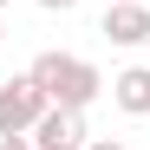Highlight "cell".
<instances>
[{
    "label": "cell",
    "mask_w": 150,
    "mask_h": 150,
    "mask_svg": "<svg viewBox=\"0 0 150 150\" xmlns=\"http://www.w3.org/2000/svg\"><path fill=\"white\" fill-rule=\"evenodd\" d=\"M111 105H117L124 117H150V65L111 72Z\"/></svg>",
    "instance_id": "277c9868"
},
{
    "label": "cell",
    "mask_w": 150,
    "mask_h": 150,
    "mask_svg": "<svg viewBox=\"0 0 150 150\" xmlns=\"http://www.w3.org/2000/svg\"><path fill=\"white\" fill-rule=\"evenodd\" d=\"M39 150H85V144H39Z\"/></svg>",
    "instance_id": "9c48e42d"
},
{
    "label": "cell",
    "mask_w": 150,
    "mask_h": 150,
    "mask_svg": "<svg viewBox=\"0 0 150 150\" xmlns=\"http://www.w3.org/2000/svg\"><path fill=\"white\" fill-rule=\"evenodd\" d=\"M33 144H91L85 111H72V105H46V117L33 124Z\"/></svg>",
    "instance_id": "5b68a950"
},
{
    "label": "cell",
    "mask_w": 150,
    "mask_h": 150,
    "mask_svg": "<svg viewBox=\"0 0 150 150\" xmlns=\"http://www.w3.org/2000/svg\"><path fill=\"white\" fill-rule=\"evenodd\" d=\"M0 150H39L33 137H0Z\"/></svg>",
    "instance_id": "8992f818"
},
{
    "label": "cell",
    "mask_w": 150,
    "mask_h": 150,
    "mask_svg": "<svg viewBox=\"0 0 150 150\" xmlns=\"http://www.w3.org/2000/svg\"><path fill=\"white\" fill-rule=\"evenodd\" d=\"M85 150H124V144H117V137H91Z\"/></svg>",
    "instance_id": "ba28073f"
},
{
    "label": "cell",
    "mask_w": 150,
    "mask_h": 150,
    "mask_svg": "<svg viewBox=\"0 0 150 150\" xmlns=\"http://www.w3.org/2000/svg\"><path fill=\"white\" fill-rule=\"evenodd\" d=\"M26 72L46 85L52 105H72V111H91V98L105 91V72H98L91 59H79V52H59V46H52V52H39Z\"/></svg>",
    "instance_id": "6da1fadb"
},
{
    "label": "cell",
    "mask_w": 150,
    "mask_h": 150,
    "mask_svg": "<svg viewBox=\"0 0 150 150\" xmlns=\"http://www.w3.org/2000/svg\"><path fill=\"white\" fill-rule=\"evenodd\" d=\"M137 7H150V0H137Z\"/></svg>",
    "instance_id": "8fae6325"
},
{
    "label": "cell",
    "mask_w": 150,
    "mask_h": 150,
    "mask_svg": "<svg viewBox=\"0 0 150 150\" xmlns=\"http://www.w3.org/2000/svg\"><path fill=\"white\" fill-rule=\"evenodd\" d=\"M0 46H7V20H0Z\"/></svg>",
    "instance_id": "30bf717a"
},
{
    "label": "cell",
    "mask_w": 150,
    "mask_h": 150,
    "mask_svg": "<svg viewBox=\"0 0 150 150\" xmlns=\"http://www.w3.org/2000/svg\"><path fill=\"white\" fill-rule=\"evenodd\" d=\"M0 7H7V0H0Z\"/></svg>",
    "instance_id": "7c38bea8"
},
{
    "label": "cell",
    "mask_w": 150,
    "mask_h": 150,
    "mask_svg": "<svg viewBox=\"0 0 150 150\" xmlns=\"http://www.w3.org/2000/svg\"><path fill=\"white\" fill-rule=\"evenodd\" d=\"M46 85L33 79V72H13L7 85H0V137H33V124L46 117Z\"/></svg>",
    "instance_id": "7a4b0ae2"
},
{
    "label": "cell",
    "mask_w": 150,
    "mask_h": 150,
    "mask_svg": "<svg viewBox=\"0 0 150 150\" xmlns=\"http://www.w3.org/2000/svg\"><path fill=\"white\" fill-rule=\"evenodd\" d=\"M98 33H105L111 46H124V52H137V46H150V7H137V0H111L105 20H98Z\"/></svg>",
    "instance_id": "3957f363"
},
{
    "label": "cell",
    "mask_w": 150,
    "mask_h": 150,
    "mask_svg": "<svg viewBox=\"0 0 150 150\" xmlns=\"http://www.w3.org/2000/svg\"><path fill=\"white\" fill-rule=\"evenodd\" d=\"M39 7H46V13H72L79 0H39Z\"/></svg>",
    "instance_id": "52a82bcc"
}]
</instances>
